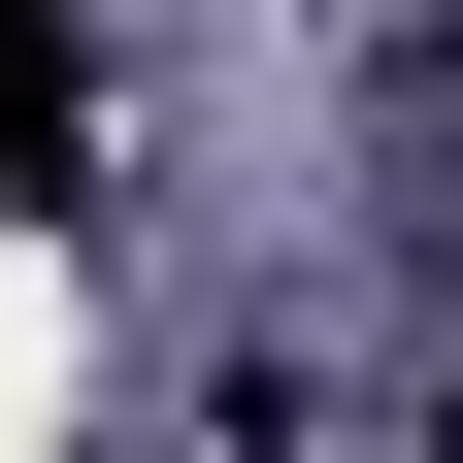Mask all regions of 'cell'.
Returning <instances> with one entry per match:
<instances>
[{
  "instance_id": "1",
  "label": "cell",
  "mask_w": 463,
  "mask_h": 463,
  "mask_svg": "<svg viewBox=\"0 0 463 463\" xmlns=\"http://www.w3.org/2000/svg\"><path fill=\"white\" fill-rule=\"evenodd\" d=\"M67 165H99V33H67V0H0V199H67Z\"/></svg>"
}]
</instances>
